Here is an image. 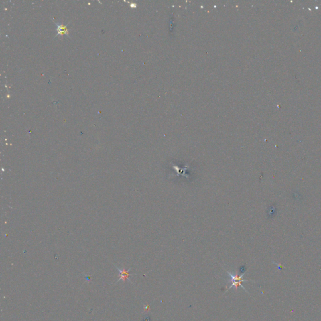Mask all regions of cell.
Listing matches in <instances>:
<instances>
[{
	"label": "cell",
	"instance_id": "cell-1",
	"mask_svg": "<svg viewBox=\"0 0 321 321\" xmlns=\"http://www.w3.org/2000/svg\"><path fill=\"white\" fill-rule=\"evenodd\" d=\"M56 25V26H57V31H58V34H57V36L60 35L62 36L63 34H67V36H69V32H68V30L67 28V27L64 26V25H63L62 24L60 23H55Z\"/></svg>",
	"mask_w": 321,
	"mask_h": 321
},
{
	"label": "cell",
	"instance_id": "cell-2",
	"mask_svg": "<svg viewBox=\"0 0 321 321\" xmlns=\"http://www.w3.org/2000/svg\"><path fill=\"white\" fill-rule=\"evenodd\" d=\"M118 270H119V272H120V275H119V277H120V279H119V281H120L121 279H122L124 281H125L127 279H128L129 281H130L129 279V276H130L129 273V270H124H124H121V269H118Z\"/></svg>",
	"mask_w": 321,
	"mask_h": 321
},
{
	"label": "cell",
	"instance_id": "cell-3",
	"mask_svg": "<svg viewBox=\"0 0 321 321\" xmlns=\"http://www.w3.org/2000/svg\"><path fill=\"white\" fill-rule=\"evenodd\" d=\"M144 308V310L147 311V310H148L149 309V305H147V306H145Z\"/></svg>",
	"mask_w": 321,
	"mask_h": 321
}]
</instances>
